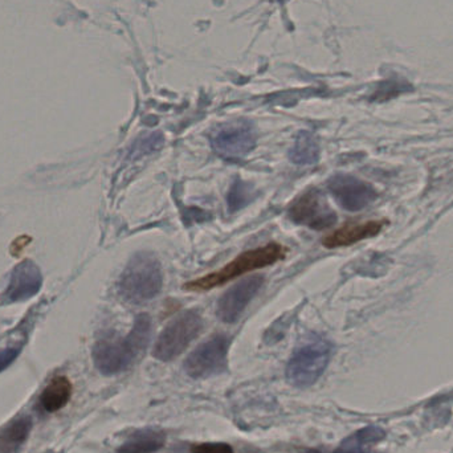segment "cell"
I'll use <instances>...</instances> for the list:
<instances>
[{
	"label": "cell",
	"mask_w": 453,
	"mask_h": 453,
	"mask_svg": "<svg viewBox=\"0 0 453 453\" xmlns=\"http://www.w3.org/2000/svg\"><path fill=\"white\" fill-rule=\"evenodd\" d=\"M151 335V319L148 314L135 319L127 335L111 334L96 343L93 361L103 374L114 375L127 372L148 348Z\"/></svg>",
	"instance_id": "1"
},
{
	"label": "cell",
	"mask_w": 453,
	"mask_h": 453,
	"mask_svg": "<svg viewBox=\"0 0 453 453\" xmlns=\"http://www.w3.org/2000/svg\"><path fill=\"white\" fill-rule=\"evenodd\" d=\"M285 256H287V250L281 244L269 242L264 247L255 248V250L242 253L231 263L218 269L217 272L193 280L183 288L188 292H207V290L214 289V288L222 287L231 280L248 273V272L273 265L277 261L285 258Z\"/></svg>",
	"instance_id": "2"
},
{
	"label": "cell",
	"mask_w": 453,
	"mask_h": 453,
	"mask_svg": "<svg viewBox=\"0 0 453 453\" xmlns=\"http://www.w3.org/2000/svg\"><path fill=\"white\" fill-rule=\"evenodd\" d=\"M164 274L158 258L151 252L133 256L119 280V295L132 303H148L161 293Z\"/></svg>",
	"instance_id": "3"
},
{
	"label": "cell",
	"mask_w": 453,
	"mask_h": 453,
	"mask_svg": "<svg viewBox=\"0 0 453 453\" xmlns=\"http://www.w3.org/2000/svg\"><path fill=\"white\" fill-rule=\"evenodd\" d=\"M333 345L326 338L313 335L298 346L287 365V380L295 388H306L321 378L332 358Z\"/></svg>",
	"instance_id": "4"
},
{
	"label": "cell",
	"mask_w": 453,
	"mask_h": 453,
	"mask_svg": "<svg viewBox=\"0 0 453 453\" xmlns=\"http://www.w3.org/2000/svg\"><path fill=\"white\" fill-rule=\"evenodd\" d=\"M203 319L196 311H188L173 319L154 345V358L170 362L178 358L191 342L201 334Z\"/></svg>",
	"instance_id": "5"
},
{
	"label": "cell",
	"mask_w": 453,
	"mask_h": 453,
	"mask_svg": "<svg viewBox=\"0 0 453 453\" xmlns=\"http://www.w3.org/2000/svg\"><path fill=\"white\" fill-rule=\"evenodd\" d=\"M231 342L229 335L219 333L199 345L186 359L185 370L188 377L204 380L225 372Z\"/></svg>",
	"instance_id": "6"
},
{
	"label": "cell",
	"mask_w": 453,
	"mask_h": 453,
	"mask_svg": "<svg viewBox=\"0 0 453 453\" xmlns=\"http://www.w3.org/2000/svg\"><path fill=\"white\" fill-rule=\"evenodd\" d=\"M215 153L226 161L244 158L256 148V133L248 122L222 125L211 135Z\"/></svg>",
	"instance_id": "7"
},
{
	"label": "cell",
	"mask_w": 453,
	"mask_h": 453,
	"mask_svg": "<svg viewBox=\"0 0 453 453\" xmlns=\"http://www.w3.org/2000/svg\"><path fill=\"white\" fill-rule=\"evenodd\" d=\"M289 218L296 225L305 226L316 231L329 228L337 222V215L316 188L305 191L293 202L289 209Z\"/></svg>",
	"instance_id": "8"
},
{
	"label": "cell",
	"mask_w": 453,
	"mask_h": 453,
	"mask_svg": "<svg viewBox=\"0 0 453 453\" xmlns=\"http://www.w3.org/2000/svg\"><path fill=\"white\" fill-rule=\"evenodd\" d=\"M327 188L338 204L348 211H361L378 196L372 185L353 175H334L327 183Z\"/></svg>",
	"instance_id": "9"
},
{
	"label": "cell",
	"mask_w": 453,
	"mask_h": 453,
	"mask_svg": "<svg viewBox=\"0 0 453 453\" xmlns=\"http://www.w3.org/2000/svg\"><path fill=\"white\" fill-rule=\"evenodd\" d=\"M263 284L264 276L248 277L237 282L220 297L218 303V317L226 324L236 322Z\"/></svg>",
	"instance_id": "10"
},
{
	"label": "cell",
	"mask_w": 453,
	"mask_h": 453,
	"mask_svg": "<svg viewBox=\"0 0 453 453\" xmlns=\"http://www.w3.org/2000/svg\"><path fill=\"white\" fill-rule=\"evenodd\" d=\"M42 287V274L31 263H23L15 269L3 298L7 303H18L32 297Z\"/></svg>",
	"instance_id": "11"
},
{
	"label": "cell",
	"mask_w": 453,
	"mask_h": 453,
	"mask_svg": "<svg viewBox=\"0 0 453 453\" xmlns=\"http://www.w3.org/2000/svg\"><path fill=\"white\" fill-rule=\"evenodd\" d=\"M383 226H385V223L380 222V220L346 225L327 234L322 240V244L326 248H330V250H333V248L349 247V245L356 244V242H362V240L377 236L382 231Z\"/></svg>",
	"instance_id": "12"
},
{
	"label": "cell",
	"mask_w": 453,
	"mask_h": 453,
	"mask_svg": "<svg viewBox=\"0 0 453 453\" xmlns=\"http://www.w3.org/2000/svg\"><path fill=\"white\" fill-rule=\"evenodd\" d=\"M72 393H73V386L71 380L64 375H58L50 380L40 394V407L47 414H55L68 404Z\"/></svg>",
	"instance_id": "13"
},
{
	"label": "cell",
	"mask_w": 453,
	"mask_h": 453,
	"mask_svg": "<svg viewBox=\"0 0 453 453\" xmlns=\"http://www.w3.org/2000/svg\"><path fill=\"white\" fill-rule=\"evenodd\" d=\"M166 435L154 428L135 431L127 441L117 449V453H156L164 449Z\"/></svg>",
	"instance_id": "14"
},
{
	"label": "cell",
	"mask_w": 453,
	"mask_h": 453,
	"mask_svg": "<svg viewBox=\"0 0 453 453\" xmlns=\"http://www.w3.org/2000/svg\"><path fill=\"white\" fill-rule=\"evenodd\" d=\"M32 431L29 417L16 418L0 428V453H16L28 441Z\"/></svg>",
	"instance_id": "15"
},
{
	"label": "cell",
	"mask_w": 453,
	"mask_h": 453,
	"mask_svg": "<svg viewBox=\"0 0 453 453\" xmlns=\"http://www.w3.org/2000/svg\"><path fill=\"white\" fill-rule=\"evenodd\" d=\"M385 436L377 427H367L353 434L341 443L334 453H372V447Z\"/></svg>",
	"instance_id": "16"
},
{
	"label": "cell",
	"mask_w": 453,
	"mask_h": 453,
	"mask_svg": "<svg viewBox=\"0 0 453 453\" xmlns=\"http://www.w3.org/2000/svg\"><path fill=\"white\" fill-rule=\"evenodd\" d=\"M319 157V149L316 138L309 133H301L290 150V159L297 165H313Z\"/></svg>",
	"instance_id": "17"
},
{
	"label": "cell",
	"mask_w": 453,
	"mask_h": 453,
	"mask_svg": "<svg viewBox=\"0 0 453 453\" xmlns=\"http://www.w3.org/2000/svg\"><path fill=\"white\" fill-rule=\"evenodd\" d=\"M191 453H234V449L226 443H202L191 447Z\"/></svg>",
	"instance_id": "18"
},
{
	"label": "cell",
	"mask_w": 453,
	"mask_h": 453,
	"mask_svg": "<svg viewBox=\"0 0 453 453\" xmlns=\"http://www.w3.org/2000/svg\"><path fill=\"white\" fill-rule=\"evenodd\" d=\"M18 356V348L5 349V350H3L2 353H0V372L7 369V367L15 361Z\"/></svg>",
	"instance_id": "19"
},
{
	"label": "cell",
	"mask_w": 453,
	"mask_h": 453,
	"mask_svg": "<svg viewBox=\"0 0 453 453\" xmlns=\"http://www.w3.org/2000/svg\"><path fill=\"white\" fill-rule=\"evenodd\" d=\"M234 190H236V194L237 193L242 194V191H240V190H242V188H240V186H234ZM240 198H242V196H239V199H237L236 203H234V207L240 206Z\"/></svg>",
	"instance_id": "20"
},
{
	"label": "cell",
	"mask_w": 453,
	"mask_h": 453,
	"mask_svg": "<svg viewBox=\"0 0 453 453\" xmlns=\"http://www.w3.org/2000/svg\"><path fill=\"white\" fill-rule=\"evenodd\" d=\"M303 453H322V452L317 451V449H306V451H303Z\"/></svg>",
	"instance_id": "21"
},
{
	"label": "cell",
	"mask_w": 453,
	"mask_h": 453,
	"mask_svg": "<svg viewBox=\"0 0 453 453\" xmlns=\"http://www.w3.org/2000/svg\"><path fill=\"white\" fill-rule=\"evenodd\" d=\"M279 2H285V0H279Z\"/></svg>",
	"instance_id": "22"
}]
</instances>
